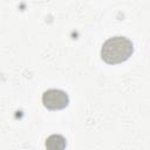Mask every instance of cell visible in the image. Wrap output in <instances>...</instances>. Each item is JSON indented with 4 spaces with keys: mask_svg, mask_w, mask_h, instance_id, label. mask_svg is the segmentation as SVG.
I'll return each mask as SVG.
<instances>
[{
    "mask_svg": "<svg viewBox=\"0 0 150 150\" xmlns=\"http://www.w3.org/2000/svg\"><path fill=\"white\" fill-rule=\"evenodd\" d=\"M132 50L134 47L130 40L124 36H114L103 43L101 56L104 62L115 64L128 60L131 56Z\"/></svg>",
    "mask_w": 150,
    "mask_h": 150,
    "instance_id": "6da1fadb",
    "label": "cell"
},
{
    "mask_svg": "<svg viewBox=\"0 0 150 150\" xmlns=\"http://www.w3.org/2000/svg\"><path fill=\"white\" fill-rule=\"evenodd\" d=\"M42 102L46 108L52 109V110H57V109H63L68 105V95L59 89H49L43 93L42 96Z\"/></svg>",
    "mask_w": 150,
    "mask_h": 150,
    "instance_id": "7a4b0ae2",
    "label": "cell"
},
{
    "mask_svg": "<svg viewBox=\"0 0 150 150\" xmlns=\"http://www.w3.org/2000/svg\"><path fill=\"white\" fill-rule=\"evenodd\" d=\"M47 150H63L66 148V138L61 135H52L46 141Z\"/></svg>",
    "mask_w": 150,
    "mask_h": 150,
    "instance_id": "3957f363",
    "label": "cell"
}]
</instances>
